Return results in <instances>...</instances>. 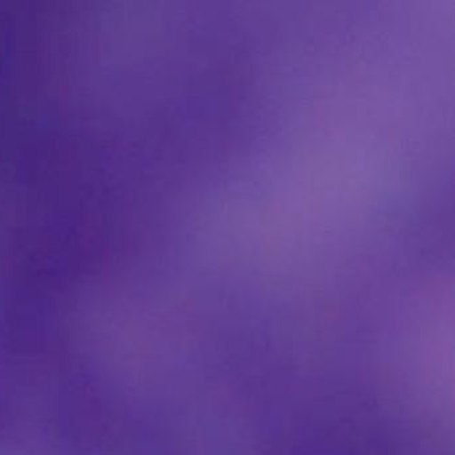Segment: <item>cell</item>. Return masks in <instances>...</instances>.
Listing matches in <instances>:
<instances>
[{"label":"cell","mask_w":455,"mask_h":455,"mask_svg":"<svg viewBox=\"0 0 455 455\" xmlns=\"http://www.w3.org/2000/svg\"><path fill=\"white\" fill-rule=\"evenodd\" d=\"M425 313H436V311H425ZM439 313V311H438ZM393 314V313H391ZM401 314H407V313H401ZM410 314H412V313H410Z\"/></svg>","instance_id":"1"}]
</instances>
